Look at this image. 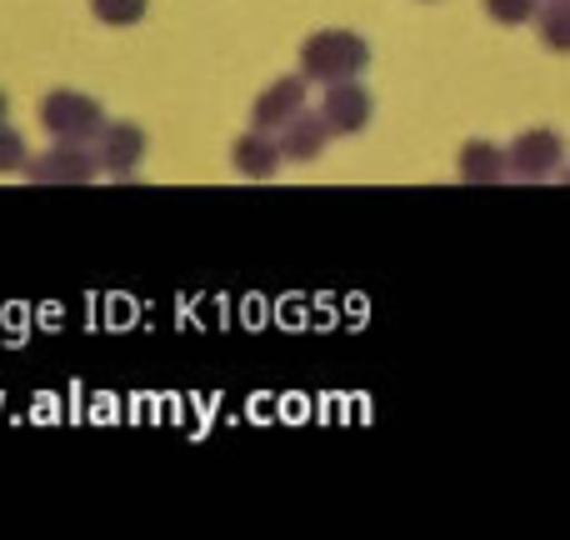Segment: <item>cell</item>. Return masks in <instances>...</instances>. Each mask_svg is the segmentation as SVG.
Here are the masks:
<instances>
[{
  "mask_svg": "<svg viewBox=\"0 0 570 540\" xmlns=\"http://www.w3.org/2000/svg\"><path fill=\"white\" fill-rule=\"evenodd\" d=\"M365 66H371V40L355 36V30H315L301 46V76L321 80V86L361 76Z\"/></svg>",
  "mask_w": 570,
  "mask_h": 540,
  "instance_id": "cell-1",
  "label": "cell"
},
{
  "mask_svg": "<svg viewBox=\"0 0 570 540\" xmlns=\"http://www.w3.org/2000/svg\"><path fill=\"white\" fill-rule=\"evenodd\" d=\"M230 166H236V176H246V180H271V176L281 170L276 136H271V130H256V126H250L246 136L230 146Z\"/></svg>",
  "mask_w": 570,
  "mask_h": 540,
  "instance_id": "cell-9",
  "label": "cell"
},
{
  "mask_svg": "<svg viewBox=\"0 0 570 540\" xmlns=\"http://www.w3.org/2000/svg\"><path fill=\"white\" fill-rule=\"evenodd\" d=\"M325 140H331V126L321 120V110H305V106L276 130L281 160H295V166H305V160H321Z\"/></svg>",
  "mask_w": 570,
  "mask_h": 540,
  "instance_id": "cell-7",
  "label": "cell"
},
{
  "mask_svg": "<svg viewBox=\"0 0 570 540\" xmlns=\"http://www.w3.org/2000/svg\"><path fill=\"white\" fill-rule=\"evenodd\" d=\"M535 10H541V0H485V16L501 26H525V20H535Z\"/></svg>",
  "mask_w": 570,
  "mask_h": 540,
  "instance_id": "cell-13",
  "label": "cell"
},
{
  "mask_svg": "<svg viewBox=\"0 0 570 540\" xmlns=\"http://www.w3.org/2000/svg\"><path fill=\"white\" fill-rule=\"evenodd\" d=\"M26 180H36V186H90V180L100 176L96 166V150L90 146H76V140H60L56 150H46V156L26 160Z\"/></svg>",
  "mask_w": 570,
  "mask_h": 540,
  "instance_id": "cell-4",
  "label": "cell"
},
{
  "mask_svg": "<svg viewBox=\"0 0 570 540\" xmlns=\"http://www.w3.org/2000/svg\"><path fill=\"white\" fill-rule=\"evenodd\" d=\"M461 180L465 186H495L505 180V150L491 140H465L461 146Z\"/></svg>",
  "mask_w": 570,
  "mask_h": 540,
  "instance_id": "cell-10",
  "label": "cell"
},
{
  "mask_svg": "<svg viewBox=\"0 0 570 540\" xmlns=\"http://www.w3.org/2000/svg\"><path fill=\"white\" fill-rule=\"evenodd\" d=\"M90 150H96L100 176L130 180L136 166L146 160V130L130 126V120H106V126L96 130V140H90Z\"/></svg>",
  "mask_w": 570,
  "mask_h": 540,
  "instance_id": "cell-5",
  "label": "cell"
},
{
  "mask_svg": "<svg viewBox=\"0 0 570 540\" xmlns=\"http://www.w3.org/2000/svg\"><path fill=\"white\" fill-rule=\"evenodd\" d=\"M40 126L50 130L56 140H76V146H90L96 130L106 126V106L86 90H50L40 100Z\"/></svg>",
  "mask_w": 570,
  "mask_h": 540,
  "instance_id": "cell-2",
  "label": "cell"
},
{
  "mask_svg": "<svg viewBox=\"0 0 570 540\" xmlns=\"http://www.w3.org/2000/svg\"><path fill=\"white\" fill-rule=\"evenodd\" d=\"M566 166V146L556 130H521V136L505 146V180H551Z\"/></svg>",
  "mask_w": 570,
  "mask_h": 540,
  "instance_id": "cell-3",
  "label": "cell"
},
{
  "mask_svg": "<svg viewBox=\"0 0 570 540\" xmlns=\"http://www.w3.org/2000/svg\"><path fill=\"white\" fill-rule=\"evenodd\" d=\"M0 120H6V90H0Z\"/></svg>",
  "mask_w": 570,
  "mask_h": 540,
  "instance_id": "cell-14",
  "label": "cell"
},
{
  "mask_svg": "<svg viewBox=\"0 0 570 540\" xmlns=\"http://www.w3.org/2000/svg\"><path fill=\"white\" fill-rule=\"evenodd\" d=\"M146 6L150 0H90L100 26H136V20H146Z\"/></svg>",
  "mask_w": 570,
  "mask_h": 540,
  "instance_id": "cell-11",
  "label": "cell"
},
{
  "mask_svg": "<svg viewBox=\"0 0 570 540\" xmlns=\"http://www.w3.org/2000/svg\"><path fill=\"white\" fill-rule=\"evenodd\" d=\"M301 106H305V76H281V80H271V86L261 90V100L250 106V126H256V130H271V136H276V130H281Z\"/></svg>",
  "mask_w": 570,
  "mask_h": 540,
  "instance_id": "cell-8",
  "label": "cell"
},
{
  "mask_svg": "<svg viewBox=\"0 0 570 540\" xmlns=\"http://www.w3.org/2000/svg\"><path fill=\"white\" fill-rule=\"evenodd\" d=\"M371 90L361 86V76H345V80H331L325 86V100H321V120L331 126V136H355V130L371 126Z\"/></svg>",
  "mask_w": 570,
  "mask_h": 540,
  "instance_id": "cell-6",
  "label": "cell"
},
{
  "mask_svg": "<svg viewBox=\"0 0 570 540\" xmlns=\"http://www.w3.org/2000/svg\"><path fill=\"white\" fill-rule=\"evenodd\" d=\"M30 160V150H26V136H20L16 126H6L0 120V176H10V170H20Z\"/></svg>",
  "mask_w": 570,
  "mask_h": 540,
  "instance_id": "cell-12",
  "label": "cell"
}]
</instances>
